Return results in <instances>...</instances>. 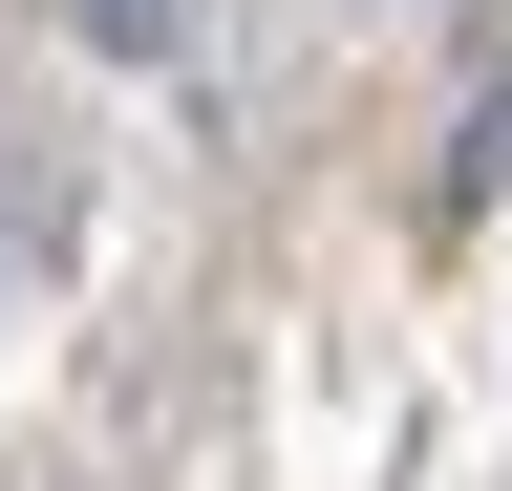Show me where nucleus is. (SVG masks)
I'll use <instances>...</instances> for the list:
<instances>
[{"instance_id": "nucleus-1", "label": "nucleus", "mask_w": 512, "mask_h": 491, "mask_svg": "<svg viewBox=\"0 0 512 491\" xmlns=\"http://www.w3.org/2000/svg\"><path fill=\"white\" fill-rule=\"evenodd\" d=\"M86 43H128V65H150V43H192V0H86Z\"/></svg>"}, {"instance_id": "nucleus-2", "label": "nucleus", "mask_w": 512, "mask_h": 491, "mask_svg": "<svg viewBox=\"0 0 512 491\" xmlns=\"http://www.w3.org/2000/svg\"><path fill=\"white\" fill-rule=\"evenodd\" d=\"M512 171V86H470V150H448V193H491Z\"/></svg>"}]
</instances>
